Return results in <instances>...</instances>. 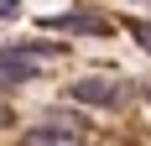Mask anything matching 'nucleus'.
<instances>
[{
    "label": "nucleus",
    "instance_id": "nucleus-1",
    "mask_svg": "<svg viewBox=\"0 0 151 146\" xmlns=\"http://www.w3.org/2000/svg\"><path fill=\"white\" fill-rule=\"evenodd\" d=\"M68 99H78V104H94V110H115V104L125 99V89L115 84V78H78L73 89H68Z\"/></svg>",
    "mask_w": 151,
    "mask_h": 146
},
{
    "label": "nucleus",
    "instance_id": "nucleus-2",
    "mask_svg": "<svg viewBox=\"0 0 151 146\" xmlns=\"http://www.w3.org/2000/svg\"><path fill=\"white\" fill-rule=\"evenodd\" d=\"M37 26H42V31H73V37H104L109 21L94 16V11H63V16H42Z\"/></svg>",
    "mask_w": 151,
    "mask_h": 146
},
{
    "label": "nucleus",
    "instance_id": "nucleus-3",
    "mask_svg": "<svg viewBox=\"0 0 151 146\" xmlns=\"http://www.w3.org/2000/svg\"><path fill=\"white\" fill-rule=\"evenodd\" d=\"M37 73H42V58H31L21 42L0 52V84H37Z\"/></svg>",
    "mask_w": 151,
    "mask_h": 146
},
{
    "label": "nucleus",
    "instance_id": "nucleus-4",
    "mask_svg": "<svg viewBox=\"0 0 151 146\" xmlns=\"http://www.w3.org/2000/svg\"><path fill=\"white\" fill-rule=\"evenodd\" d=\"M42 131H58V136H78V120L68 110H42Z\"/></svg>",
    "mask_w": 151,
    "mask_h": 146
},
{
    "label": "nucleus",
    "instance_id": "nucleus-5",
    "mask_svg": "<svg viewBox=\"0 0 151 146\" xmlns=\"http://www.w3.org/2000/svg\"><path fill=\"white\" fill-rule=\"evenodd\" d=\"M26 146H78V136H58V131H42V125H37V131L26 136Z\"/></svg>",
    "mask_w": 151,
    "mask_h": 146
},
{
    "label": "nucleus",
    "instance_id": "nucleus-6",
    "mask_svg": "<svg viewBox=\"0 0 151 146\" xmlns=\"http://www.w3.org/2000/svg\"><path fill=\"white\" fill-rule=\"evenodd\" d=\"M130 37H136V42L151 52V21H141V16H136V21H130Z\"/></svg>",
    "mask_w": 151,
    "mask_h": 146
},
{
    "label": "nucleus",
    "instance_id": "nucleus-7",
    "mask_svg": "<svg viewBox=\"0 0 151 146\" xmlns=\"http://www.w3.org/2000/svg\"><path fill=\"white\" fill-rule=\"evenodd\" d=\"M11 16H21V0H0V21H11Z\"/></svg>",
    "mask_w": 151,
    "mask_h": 146
},
{
    "label": "nucleus",
    "instance_id": "nucleus-8",
    "mask_svg": "<svg viewBox=\"0 0 151 146\" xmlns=\"http://www.w3.org/2000/svg\"><path fill=\"white\" fill-rule=\"evenodd\" d=\"M141 94H146V99H151V78H146V84H141Z\"/></svg>",
    "mask_w": 151,
    "mask_h": 146
},
{
    "label": "nucleus",
    "instance_id": "nucleus-9",
    "mask_svg": "<svg viewBox=\"0 0 151 146\" xmlns=\"http://www.w3.org/2000/svg\"><path fill=\"white\" fill-rule=\"evenodd\" d=\"M0 125H5V104H0Z\"/></svg>",
    "mask_w": 151,
    "mask_h": 146
},
{
    "label": "nucleus",
    "instance_id": "nucleus-10",
    "mask_svg": "<svg viewBox=\"0 0 151 146\" xmlns=\"http://www.w3.org/2000/svg\"><path fill=\"white\" fill-rule=\"evenodd\" d=\"M146 5H151V0H146Z\"/></svg>",
    "mask_w": 151,
    "mask_h": 146
}]
</instances>
